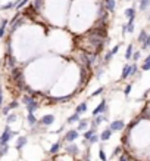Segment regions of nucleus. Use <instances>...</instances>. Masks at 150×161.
I'll return each instance as SVG.
<instances>
[{
	"instance_id": "obj_1",
	"label": "nucleus",
	"mask_w": 150,
	"mask_h": 161,
	"mask_svg": "<svg viewBox=\"0 0 150 161\" xmlns=\"http://www.w3.org/2000/svg\"><path fill=\"white\" fill-rule=\"evenodd\" d=\"M9 78L12 80V83L15 84L18 92H24L25 86H27V80H25L24 69L21 67H15L13 69H11L9 71Z\"/></svg>"
},
{
	"instance_id": "obj_2",
	"label": "nucleus",
	"mask_w": 150,
	"mask_h": 161,
	"mask_svg": "<svg viewBox=\"0 0 150 161\" xmlns=\"http://www.w3.org/2000/svg\"><path fill=\"white\" fill-rule=\"evenodd\" d=\"M16 135H18V132H12L11 130V126L6 124L3 132H2V135H0V143H9V141H12Z\"/></svg>"
},
{
	"instance_id": "obj_3",
	"label": "nucleus",
	"mask_w": 150,
	"mask_h": 161,
	"mask_svg": "<svg viewBox=\"0 0 150 161\" xmlns=\"http://www.w3.org/2000/svg\"><path fill=\"white\" fill-rule=\"evenodd\" d=\"M79 137V132L77 129H68L65 132V136L62 137V142L66 143H74Z\"/></svg>"
},
{
	"instance_id": "obj_4",
	"label": "nucleus",
	"mask_w": 150,
	"mask_h": 161,
	"mask_svg": "<svg viewBox=\"0 0 150 161\" xmlns=\"http://www.w3.org/2000/svg\"><path fill=\"white\" fill-rule=\"evenodd\" d=\"M108 111H109V105H108V101L103 98L102 101H100V104L93 110V112H91V117H94V115H99V114H105V115H108Z\"/></svg>"
},
{
	"instance_id": "obj_5",
	"label": "nucleus",
	"mask_w": 150,
	"mask_h": 161,
	"mask_svg": "<svg viewBox=\"0 0 150 161\" xmlns=\"http://www.w3.org/2000/svg\"><path fill=\"white\" fill-rule=\"evenodd\" d=\"M15 67H18V61H16V58L13 55H6L5 56V69H6L7 73L13 69Z\"/></svg>"
},
{
	"instance_id": "obj_6",
	"label": "nucleus",
	"mask_w": 150,
	"mask_h": 161,
	"mask_svg": "<svg viewBox=\"0 0 150 161\" xmlns=\"http://www.w3.org/2000/svg\"><path fill=\"white\" fill-rule=\"evenodd\" d=\"M109 129L112 132H122L125 129V121L124 120H114L109 124Z\"/></svg>"
},
{
	"instance_id": "obj_7",
	"label": "nucleus",
	"mask_w": 150,
	"mask_h": 161,
	"mask_svg": "<svg viewBox=\"0 0 150 161\" xmlns=\"http://www.w3.org/2000/svg\"><path fill=\"white\" fill-rule=\"evenodd\" d=\"M65 152L68 155H71V157H77V155H78V152H79V146L75 142H74V143H66Z\"/></svg>"
},
{
	"instance_id": "obj_8",
	"label": "nucleus",
	"mask_w": 150,
	"mask_h": 161,
	"mask_svg": "<svg viewBox=\"0 0 150 161\" xmlns=\"http://www.w3.org/2000/svg\"><path fill=\"white\" fill-rule=\"evenodd\" d=\"M72 98H74V95H62V96H52V101H53V104H66L72 101Z\"/></svg>"
},
{
	"instance_id": "obj_9",
	"label": "nucleus",
	"mask_w": 150,
	"mask_h": 161,
	"mask_svg": "<svg viewBox=\"0 0 150 161\" xmlns=\"http://www.w3.org/2000/svg\"><path fill=\"white\" fill-rule=\"evenodd\" d=\"M38 121H40L44 127H50V126L54 123V115L53 114H46V115H43Z\"/></svg>"
},
{
	"instance_id": "obj_10",
	"label": "nucleus",
	"mask_w": 150,
	"mask_h": 161,
	"mask_svg": "<svg viewBox=\"0 0 150 161\" xmlns=\"http://www.w3.org/2000/svg\"><path fill=\"white\" fill-rule=\"evenodd\" d=\"M102 5L109 13H114L115 9H116V2L115 0H102Z\"/></svg>"
},
{
	"instance_id": "obj_11",
	"label": "nucleus",
	"mask_w": 150,
	"mask_h": 161,
	"mask_svg": "<svg viewBox=\"0 0 150 161\" xmlns=\"http://www.w3.org/2000/svg\"><path fill=\"white\" fill-rule=\"evenodd\" d=\"M40 106H41V105H40V101L34 99L31 104H28V105L25 106V110H27V112H28V114H36V111L40 108Z\"/></svg>"
},
{
	"instance_id": "obj_12",
	"label": "nucleus",
	"mask_w": 150,
	"mask_h": 161,
	"mask_svg": "<svg viewBox=\"0 0 150 161\" xmlns=\"http://www.w3.org/2000/svg\"><path fill=\"white\" fill-rule=\"evenodd\" d=\"M46 5V0H32V3H31V7H32V11L34 12H41L43 7Z\"/></svg>"
},
{
	"instance_id": "obj_13",
	"label": "nucleus",
	"mask_w": 150,
	"mask_h": 161,
	"mask_svg": "<svg viewBox=\"0 0 150 161\" xmlns=\"http://www.w3.org/2000/svg\"><path fill=\"white\" fill-rule=\"evenodd\" d=\"M78 126H77V130L78 132H85L87 129H88V126H90V120L88 118H79Z\"/></svg>"
},
{
	"instance_id": "obj_14",
	"label": "nucleus",
	"mask_w": 150,
	"mask_h": 161,
	"mask_svg": "<svg viewBox=\"0 0 150 161\" xmlns=\"http://www.w3.org/2000/svg\"><path fill=\"white\" fill-rule=\"evenodd\" d=\"M112 135H114V132L110 130L109 127H106L105 130H102V133H100V136H99V141H102V142H108L109 139L112 137Z\"/></svg>"
},
{
	"instance_id": "obj_15",
	"label": "nucleus",
	"mask_w": 150,
	"mask_h": 161,
	"mask_svg": "<svg viewBox=\"0 0 150 161\" xmlns=\"http://www.w3.org/2000/svg\"><path fill=\"white\" fill-rule=\"evenodd\" d=\"M27 143H28V137H27V136H19L18 139H16L15 148H16V151H21V149L24 148Z\"/></svg>"
},
{
	"instance_id": "obj_16",
	"label": "nucleus",
	"mask_w": 150,
	"mask_h": 161,
	"mask_svg": "<svg viewBox=\"0 0 150 161\" xmlns=\"http://www.w3.org/2000/svg\"><path fill=\"white\" fill-rule=\"evenodd\" d=\"M44 132H46V127H44L40 121H37V123L32 126V129H31V133H32V135H40V133H44Z\"/></svg>"
},
{
	"instance_id": "obj_17",
	"label": "nucleus",
	"mask_w": 150,
	"mask_h": 161,
	"mask_svg": "<svg viewBox=\"0 0 150 161\" xmlns=\"http://www.w3.org/2000/svg\"><path fill=\"white\" fill-rule=\"evenodd\" d=\"M130 73H131V64H125V65L122 67L121 80H126V78H130Z\"/></svg>"
},
{
	"instance_id": "obj_18",
	"label": "nucleus",
	"mask_w": 150,
	"mask_h": 161,
	"mask_svg": "<svg viewBox=\"0 0 150 161\" xmlns=\"http://www.w3.org/2000/svg\"><path fill=\"white\" fill-rule=\"evenodd\" d=\"M62 139H60L59 142H56V143H53L52 146H50V149H49V154L50 155H58L59 154V151H60V146H62Z\"/></svg>"
},
{
	"instance_id": "obj_19",
	"label": "nucleus",
	"mask_w": 150,
	"mask_h": 161,
	"mask_svg": "<svg viewBox=\"0 0 150 161\" xmlns=\"http://www.w3.org/2000/svg\"><path fill=\"white\" fill-rule=\"evenodd\" d=\"M7 24H9V19L6 18H3L0 21V38L5 37V34H6V31H7Z\"/></svg>"
},
{
	"instance_id": "obj_20",
	"label": "nucleus",
	"mask_w": 150,
	"mask_h": 161,
	"mask_svg": "<svg viewBox=\"0 0 150 161\" xmlns=\"http://www.w3.org/2000/svg\"><path fill=\"white\" fill-rule=\"evenodd\" d=\"M87 110H88V105H87V101H84V102H81V104H78V105H77V108H75V112H77L78 115H83L84 112H87Z\"/></svg>"
},
{
	"instance_id": "obj_21",
	"label": "nucleus",
	"mask_w": 150,
	"mask_h": 161,
	"mask_svg": "<svg viewBox=\"0 0 150 161\" xmlns=\"http://www.w3.org/2000/svg\"><path fill=\"white\" fill-rule=\"evenodd\" d=\"M34 99H37L36 96H31V95H27V93H24V95H22V98H21V104H22L24 106H27L28 104H31Z\"/></svg>"
},
{
	"instance_id": "obj_22",
	"label": "nucleus",
	"mask_w": 150,
	"mask_h": 161,
	"mask_svg": "<svg viewBox=\"0 0 150 161\" xmlns=\"http://www.w3.org/2000/svg\"><path fill=\"white\" fill-rule=\"evenodd\" d=\"M135 18H131V19H128V22L125 24V28H126V33H134V28H135Z\"/></svg>"
},
{
	"instance_id": "obj_23",
	"label": "nucleus",
	"mask_w": 150,
	"mask_h": 161,
	"mask_svg": "<svg viewBox=\"0 0 150 161\" xmlns=\"http://www.w3.org/2000/svg\"><path fill=\"white\" fill-rule=\"evenodd\" d=\"M79 117H81V115H78L77 112H74L72 115H69V117L66 118V123L69 124V126H71V124H75V123H78V121H79Z\"/></svg>"
},
{
	"instance_id": "obj_24",
	"label": "nucleus",
	"mask_w": 150,
	"mask_h": 161,
	"mask_svg": "<svg viewBox=\"0 0 150 161\" xmlns=\"http://www.w3.org/2000/svg\"><path fill=\"white\" fill-rule=\"evenodd\" d=\"M112 59H114V55L110 53V50H108V52L105 53V56H103V59H102V65H103V67H106V65H108Z\"/></svg>"
},
{
	"instance_id": "obj_25",
	"label": "nucleus",
	"mask_w": 150,
	"mask_h": 161,
	"mask_svg": "<svg viewBox=\"0 0 150 161\" xmlns=\"http://www.w3.org/2000/svg\"><path fill=\"white\" fill-rule=\"evenodd\" d=\"M132 52H134V44L130 43L128 46H126V50H125V55H124V58H125L126 61H130L132 56Z\"/></svg>"
},
{
	"instance_id": "obj_26",
	"label": "nucleus",
	"mask_w": 150,
	"mask_h": 161,
	"mask_svg": "<svg viewBox=\"0 0 150 161\" xmlns=\"http://www.w3.org/2000/svg\"><path fill=\"white\" fill-rule=\"evenodd\" d=\"M138 7H140V11H141V12H146V11L150 7V0H140Z\"/></svg>"
},
{
	"instance_id": "obj_27",
	"label": "nucleus",
	"mask_w": 150,
	"mask_h": 161,
	"mask_svg": "<svg viewBox=\"0 0 150 161\" xmlns=\"http://www.w3.org/2000/svg\"><path fill=\"white\" fill-rule=\"evenodd\" d=\"M16 120H18V115H16L15 112H9V114L6 115V124H9V126H11L12 123H15Z\"/></svg>"
},
{
	"instance_id": "obj_28",
	"label": "nucleus",
	"mask_w": 150,
	"mask_h": 161,
	"mask_svg": "<svg viewBox=\"0 0 150 161\" xmlns=\"http://www.w3.org/2000/svg\"><path fill=\"white\" fill-rule=\"evenodd\" d=\"M37 121H38V118L36 117V114H28V115H27V123H28L30 127H32Z\"/></svg>"
},
{
	"instance_id": "obj_29",
	"label": "nucleus",
	"mask_w": 150,
	"mask_h": 161,
	"mask_svg": "<svg viewBox=\"0 0 150 161\" xmlns=\"http://www.w3.org/2000/svg\"><path fill=\"white\" fill-rule=\"evenodd\" d=\"M30 2H31V0H18V3L15 5V11H18V12H21V9L27 6V5H28Z\"/></svg>"
},
{
	"instance_id": "obj_30",
	"label": "nucleus",
	"mask_w": 150,
	"mask_h": 161,
	"mask_svg": "<svg viewBox=\"0 0 150 161\" xmlns=\"http://www.w3.org/2000/svg\"><path fill=\"white\" fill-rule=\"evenodd\" d=\"M9 152V143H0V158H3Z\"/></svg>"
},
{
	"instance_id": "obj_31",
	"label": "nucleus",
	"mask_w": 150,
	"mask_h": 161,
	"mask_svg": "<svg viewBox=\"0 0 150 161\" xmlns=\"http://www.w3.org/2000/svg\"><path fill=\"white\" fill-rule=\"evenodd\" d=\"M135 7H128V9H125V12H124V15H125L128 19L131 18H135Z\"/></svg>"
},
{
	"instance_id": "obj_32",
	"label": "nucleus",
	"mask_w": 150,
	"mask_h": 161,
	"mask_svg": "<svg viewBox=\"0 0 150 161\" xmlns=\"http://www.w3.org/2000/svg\"><path fill=\"white\" fill-rule=\"evenodd\" d=\"M18 3V0H15V2H7L6 5H3V6H0V11H9V9H15V5Z\"/></svg>"
},
{
	"instance_id": "obj_33",
	"label": "nucleus",
	"mask_w": 150,
	"mask_h": 161,
	"mask_svg": "<svg viewBox=\"0 0 150 161\" xmlns=\"http://www.w3.org/2000/svg\"><path fill=\"white\" fill-rule=\"evenodd\" d=\"M119 161H132L131 154H130L128 151H122L119 155Z\"/></svg>"
},
{
	"instance_id": "obj_34",
	"label": "nucleus",
	"mask_w": 150,
	"mask_h": 161,
	"mask_svg": "<svg viewBox=\"0 0 150 161\" xmlns=\"http://www.w3.org/2000/svg\"><path fill=\"white\" fill-rule=\"evenodd\" d=\"M94 133H97L96 129H87V130H85L84 133H83V137H84L85 141H88V139H90V137L93 136Z\"/></svg>"
},
{
	"instance_id": "obj_35",
	"label": "nucleus",
	"mask_w": 150,
	"mask_h": 161,
	"mask_svg": "<svg viewBox=\"0 0 150 161\" xmlns=\"http://www.w3.org/2000/svg\"><path fill=\"white\" fill-rule=\"evenodd\" d=\"M94 71V75H96V78H100L102 77V74L105 73V67H103L102 64L99 65V67H96V69H93Z\"/></svg>"
},
{
	"instance_id": "obj_36",
	"label": "nucleus",
	"mask_w": 150,
	"mask_h": 161,
	"mask_svg": "<svg viewBox=\"0 0 150 161\" xmlns=\"http://www.w3.org/2000/svg\"><path fill=\"white\" fill-rule=\"evenodd\" d=\"M147 34H149V33H147V31L146 30H141L140 31V34H138V37H137V43H143L144 40H146V37H147Z\"/></svg>"
},
{
	"instance_id": "obj_37",
	"label": "nucleus",
	"mask_w": 150,
	"mask_h": 161,
	"mask_svg": "<svg viewBox=\"0 0 150 161\" xmlns=\"http://www.w3.org/2000/svg\"><path fill=\"white\" fill-rule=\"evenodd\" d=\"M147 49H150V34H147L146 40L141 43V50H147Z\"/></svg>"
},
{
	"instance_id": "obj_38",
	"label": "nucleus",
	"mask_w": 150,
	"mask_h": 161,
	"mask_svg": "<svg viewBox=\"0 0 150 161\" xmlns=\"http://www.w3.org/2000/svg\"><path fill=\"white\" fill-rule=\"evenodd\" d=\"M18 106H19V102H18V101H12V102H9V104L6 105V108L9 110V111H13V110H16Z\"/></svg>"
},
{
	"instance_id": "obj_39",
	"label": "nucleus",
	"mask_w": 150,
	"mask_h": 161,
	"mask_svg": "<svg viewBox=\"0 0 150 161\" xmlns=\"http://www.w3.org/2000/svg\"><path fill=\"white\" fill-rule=\"evenodd\" d=\"M105 92V87H99V89H96L94 92L90 95V99H93V98H96V96H100L102 93Z\"/></svg>"
},
{
	"instance_id": "obj_40",
	"label": "nucleus",
	"mask_w": 150,
	"mask_h": 161,
	"mask_svg": "<svg viewBox=\"0 0 150 161\" xmlns=\"http://www.w3.org/2000/svg\"><path fill=\"white\" fill-rule=\"evenodd\" d=\"M140 58H141V50H134V52H132L131 59L134 62H137V61H140Z\"/></svg>"
},
{
	"instance_id": "obj_41",
	"label": "nucleus",
	"mask_w": 150,
	"mask_h": 161,
	"mask_svg": "<svg viewBox=\"0 0 150 161\" xmlns=\"http://www.w3.org/2000/svg\"><path fill=\"white\" fill-rule=\"evenodd\" d=\"M99 158H100L102 161L108 160V157H106V154H105V149H103V145H100V149H99Z\"/></svg>"
},
{
	"instance_id": "obj_42",
	"label": "nucleus",
	"mask_w": 150,
	"mask_h": 161,
	"mask_svg": "<svg viewBox=\"0 0 150 161\" xmlns=\"http://www.w3.org/2000/svg\"><path fill=\"white\" fill-rule=\"evenodd\" d=\"M87 142L90 143V145H93V143H97V142H99V135H97V133H94V135H93V136H91L90 139L87 141Z\"/></svg>"
},
{
	"instance_id": "obj_43",
	"label": "nucleus",
	"mask_w": 150,
	"mask_h": 161,
	"mask_svg": "<svg viewBox=\"0 0 150 161\" xmlns=\"http://www.w3.org/2000/svg\"><path fill=\"white\" fill-rule=\"evenodd\" d=\"M121 46H122V43H118V44H115L114 47H112V50H110V53H112V55H116V53H118V52H119V49H121Z\"/></svg>"
},
{
	"instance_id": "obj_44",
	"label": "nucleus",
	"mask_w": 150,
	"mask_h": 161,
	"mask_svg": "<svg viewBox=\"0 0 150 161\" xmlns=\"http://www.w3.org/2000/svg\"><path fill=\"white\" fill-rule=\"evenodd\" d=\"M131 89H132V84L130 83V84H126L125 87H124V95H125L126 98L130 96V93H131Z\"/></svg>"
},
{
	"instance_id": "obj_45",
	"label": "nucleus",
	"mask_w": 150,
	"mask_h": 161,
	"mask_svg": "<svg viewBox=\"0 0 150 161\" xmlns=\"http://www.w3.org/2000/svg\"><path fill=\"white\" fill-rule=\"evenodd\" d=\"M121 152H122V146L119 145V146H116V148L114 149V154H112V157H114V158H115V157H119Z\"/></svg>"
},
{
	"instance_id": "obj_46",
	"label": "nucleus",
	"mask_w": 150,
	"mask_h": 161,
	"mask_svg": "<svg viewBox=\"0 0 150 161\" xmlns=\"http://www.w3.org/2000/svg\"><path fill=\"white\" fill-rule=\"evenodd\" d=\"M141 71H150V62H143Z\"/></svg>"
},
{
	"instance_id": "obj_47",
	"label": "nucleus",
	"mask_w": 150,
	"mask_h": 161,
	"mask_svg": "<svg viewBox=\"0 0 150 161\" xmlns=\"http://www.w3.org/2000/svg\"><path fill=\"white\" fill-rule=\"evenodd\" d=\"M3 106V92H2V84H0V108Z\"/></svg>"
},
{
	"instance_id": "obj_48",
	"label": "nucleus",
	"mask_w": 150,
	"mask_h": 161,
	"mask_svg": "<svg viewBox=\"0 0 150 161\" xmlns=\"http://www.w3.org/2000/svg\"><path fill=\"white\" fill-rule=\"evenodd\" d=\"M143 62H150V55H147L146 58H144V61Z\"/></svg>"
},
{
	"instance_id": "obj_49",
	"label": "nucleus",
	"mask_w": 150,
	"mask_h": 161,
	"mask_svg": "<svg viewBox=\"0 0 150 161\" xmlns=\"http://www.w3.org/2000/svg\"><path fill=\"white\" fill-rule=\"evenodd\" d=\"M124 2H132V0H124Z\"/></svg>"
},
{
	"instance_id": "obj_50",
	"label": "nucleus",
	"mask_w": 150,
	"mask_h": 161,
	"mask_svg": "<svg viewBox=\"0 0 150 161\" xmlns=\"http://www.w3.org/2000/svg\"><path fill=\"white\" fill-rule=\"evenodd\" d=\"M147 19H149V22H150V15H149V18H147Z\"/></svg>"
},
{
	"instance_id": "obj_51",
	"label": "nucleus",
	"mask_w": 150,
	"mask_h": 161,
	"mask_svg": "<svg viewBox=\"0 0 150 161\" xmlns=\"http://www.w3.org/2000/svg\"><path fill=\"white\" fill-rule=\"evenodd\" d=\"M147 92H149V93H150V89H149V90H147Z\"/></svg>"
},
{
	"instance_id": "obj_52",
	"label": "nucleus",
	"mask_w": 150,
	"mask_h": 161,
	"mask_svg": "<svg viewBox=\"0 0 150 161\" xmlns=\"http://www.w3.org/2000/svg\"><path fill=\"white\" fill-rule=\"evenodd\" d=\"M106 161H108V160H106Z\"/></svg>"
}]
</instances>
